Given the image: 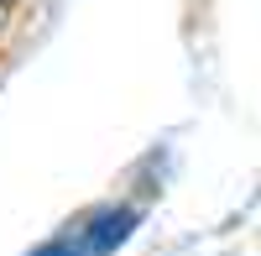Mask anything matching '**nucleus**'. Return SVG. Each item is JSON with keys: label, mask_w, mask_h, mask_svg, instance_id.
Wrapping results in <instances>:
<instances>
[{"label": "nucleus", "mask_w": 261, "mask_h": 256, "mask_svg": "<svg viewBox=\"0 0 261 256\" xmlns=\"http://www.w3.org/2000/svg\"><path fill=\"white\" fill-rule=\"evenodd\" d=\"M136 225H141V209L99 204V209H84L79 220H68L42 246H32L27 256H115L130 236H136Z\"/></svg>", "instance_id": "nucleus-1"}]
</instances>
